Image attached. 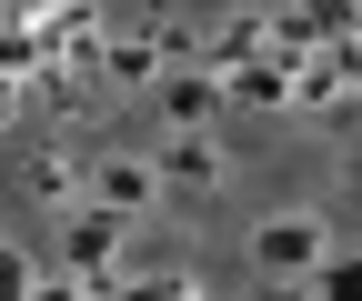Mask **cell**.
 Returning a JSON list of instances; mask_svg holds the SVG:
<instances>
[{"label": "cell", "mask_w": 362, "mask_h": 301, "mask_svg": "<svg viewBox=\"0 0 362 301\" xmlns=\"http://www.w3.org/2000/svg\"><path fill=\"white\" fill-rule=\"evenodd\" d=\"M262 262H312V231H302V221H272V231H262Z\"/></svg>", "instance_id": "6da1fadb"}, {"label": "cell", "mask_w": 362, "mask_h": 301, "mask_svg": "<svg viewBox=\"0 0 362 301\" xmlns=\"http://www.w3.org/2000/svg\"><path fill=\"white\" fill-rule=\"evenodd\" d=\"M332 301H362V271H332Z\"/></svg>", "instance_id": "7a4b0ae2"}]
</instances>
